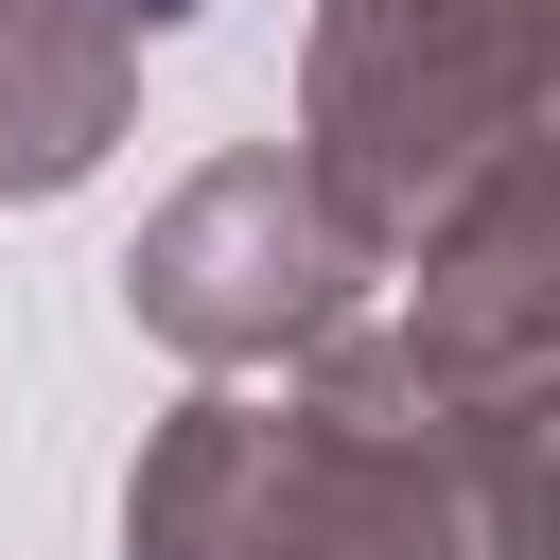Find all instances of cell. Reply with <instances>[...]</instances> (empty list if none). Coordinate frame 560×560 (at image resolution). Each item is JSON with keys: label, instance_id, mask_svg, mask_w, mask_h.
Returning a JSON list of instances; mask_svg holds the SVG:
<instances>
[{"label": "cell", "instance_id": "cell-4", "mask_svg": "<svg viewBox=\"0 0 560 560\" xmlns=\"http://www.w3.org/2000/svg\"><path fill=\"white\" fill-rule=\"evenodd\" d=\"M140 105V52L88 18V0H0V192H70Z\"/></svg>", "mask_w": 560, "mask_h": 560}, {"label": "cell", "instance_id": "cell-5", "mask_svg": "<svg viewBox=\"0 0 560 560\" xmlns=\"http://www.w3.org/2000/svg\"><path fill=\"white\" fill-rule=\"evenodd\" d=\"M88 18H105V35H122V52H140V35H175V18H192V0H88Z\"/></svg>", "mask_w": 560, "mask_h": 560}, {"label": "cell", "instance_id": "cell-2", "mask_svg": "<svg viewBox=\"0 0 560 560\" xmlns=\"http://www.w3.org/2000/svg\"><path fill=\"white\" fill-rule=\"evenodd\" d=\"M560 105V0H315L298 52V175L368 262H420L472 192H508Z\"/></svg>", "mask_w": 560, "mask_h": 560}, {"label": "cell", "instance_id": "cell-3", "mask_svg": "<svg viewBox=\"0 0 560 560\" xmlns=\"http://www.w3.org/2000/svg\"><path fill=\"white\" fill-rule=\"evenodd\" d=\"M368 245L315 210V175L280 158V140H245V158H210L140 245H122V298H140V332L158 350H192L210 385H245V368H315L350 315H368Z\"/></svg>", "mask_w": 560, "mask_h": 560}, {"label": "cell", "instance_id": "cell-1", "mask_svg": "<svg viewBox=\"0 0 560 560\" xmlns=\"http://www.w3.org/2000/svg\"><path fill=\"white\" fill-rule=\"evenodd\" d=\"M122 560H542V402L332 332L280 385H192L122 472Z\"/></svg>", "mask_w": 560, "mask_h": 560}]
</instances>
